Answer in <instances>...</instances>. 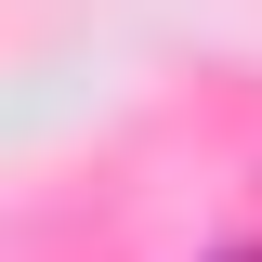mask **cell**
<instances>
[{
  "mask_svg": "<svg viewBox=\"0 0 262 262\" xmlns=\"http://www.w3.org/2000/svg\"><path fill=\"white\" fill-rule=\"evenodd\" d=\"M210 262H262V249H210Z\"/></svg>",
  "mask_w": 262,
  "mask_h": 262,
  "instance_id": "1",
  "label": "cell"
}]
</instances>
